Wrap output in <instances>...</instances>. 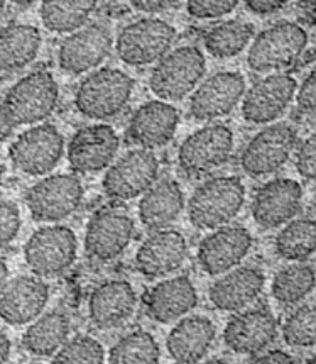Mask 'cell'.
I'll return each instance as SVG.
<instances>
[{
	"mask_svg": "<svg viewBox=\"0 0 316 364\" xmlns=\"http://www.w3.org/2000/svg\"><path fill=\"white\" fill-rule=\"evenodd\" d=\"M296 109L298 114L305 121L315 122V110H316V73L310 72L308 77L303 80L300 88H296Z\"/></svg>",
	"mask_w": 316,
	"mask_h": 364,
	"instance_id": "cell-41",
	"label": "cell"
},
{
	"mask_svg": "<svg viewBox=\"0 0 316 364\" xmlns=\"http://www.w3.org/2000/svg\"><path fill=\"white\" fill-rule=\"evenodd\" d=\"M295 164L301 178L313 181L316 176V136L311 134L295 148Z\"/></svg>",
	"mask_w": 316,
	"mask_h": 364,
	"instance_id": "cell-40",
	"label": "cell"
},
{
	"mask_svg": "<svg viewBox=\"0 0 316 364\" xmlns=\"http://www.w3.org/2000/svg\"><path fill=\"white\" fill-rule=\"evenodd\" d=\"M83 183L77 175H50L26 192V205L36 222L56 224L68 219L83 202Z\"/></svg>",
	"mask_w": 316,
	"mask_h": 364,
	"instance_id": "cell-9",
	"label": "cell"
},
{
	"mask_svg": "<svg viewBox=\"0 0 316 364\" xmlns=\"http://www.w3.org/2000/svg\"><path fill=\"white\" fill-rule=\"evenodd\" d=\"M43 36L33 24H12L0 28V72L17 73L28 68L38 58Z\"/></svg>",
	"mask_w": 316,
	"mask_h": 364,
	"instance_id": "cell-29",
	"label": "cell"
},
{
	"mask_svg": "<svg viewBox=\"0 0 316 364\" xmlns=\"http://www.w3.org/2000/svg\"><path fill=\"white\" fill-rule=\"evenodd\" d=\"M120 148L119 134L109 124L80 127L66 146L70 168L80 175H93L114 163Z\"/></svg>",
	"mask_w": 316,
	"mask_h": 364,
	"instance_id": "cell-16",
	"label": "cell"
},
{
	"mask_svg": "<svg viewBox=\"0 0 316 364\" xmlns=\"http://www.w3.org/2000/svg\"><path fill=\"white\" fill-rule=\"evenodd\" d=\"M9 283V264L4 257H0V295Z\"/></svg>",
	"mask_w": 316,
	"mask_h": 364,
	"instance_id": "cell-46",
	"label": "cell"
},
{
	"mask_svg": "<svg viewBox=\"0 0 316 364\" xmlns=\"http://www.w3.org/2000/svg\"><path fill=\"white\" fill-rule=\"evenodd\" d=\"M217 337V327L205 315H188L171 328L166 349L178 364H198L210 353Z\"/></svg>",
	"mask_w": 316,
	"mask_h": 364,
	"instance_id": "cell-27",
	"label": "cell"
},
{
	"mask_svg": "<svg viewBox=\"0 0 316 364\" xmlns=\"http://www.w3.org/2000/svg\"><path fill=\"white\" fill-rule=\"evenodd\" d=\"M176 39L175 26L158 17H142L120 29L114 48L122 63L141 68L158 63L173 50Z\"/></svg>",
	"mask_w": 316,
	"mask_h": 364,
	"instance_id": "cell-6",
	"label": "cell"
},
{
	"mask_svg": "<svg viewBox=\"0 0 316 364\" xmlns=\"http://www.w3.org/2000/svg\"><path fill=\"white\" fill-rule=\"evenodd\" d=\"M66 144L53 124H36L21 132L9 148V159L17 171L28 176L50 175L63 159Z\"/></svg>",
	"mask_w": 316,
	"mask_h": 364,
	"instance_id": "cell-8",
	"label": "cell"
},
{
	"mask_svg": "<svg viewBox=\"0 0 316 364\" xmlns=\"http://www.w3.org/2000/svg\"><path fill=\"white\" fill-rule=\"evenodd\" d=\"M283 339L291 348H313L316 344V310L313 304H305L289 314L283 326Z\"/></svg>",
	"mask_w": 316,
	"mask_h": 364,
	"instance_id": "cell-36",
	"label": "cell"
},
{
	"mask_svg": "<svg viewBox=\"0 0 316 364\" xmlns=\"http://www.w3.org/2000/svg\"><path fill=\"white\" fill-rule=\"evenodd\" d=\"M188 241L180 230H154L136 252V269L148 278H164L183 268Z\"/></svg>",
	"mask_w": 316,
	"mask_h": 364,
	"instance_id": "cell-22",
	"label": "cell"
},
{
	"mask_svg": "<svg viewBox=\"0 0 316 364\" xmlns=\"http://www.w3.org/2000/svg\"><path fill=\"white\" fill-rule=\"evenodd\" d=\"M249 364H296V361L291 354L286 353V350L273 349L262 350V353L256 354Z\"/></svg>",
	"mask_w": 316,
	"mask_h": 364,
	"instance_id": "cell-44",
	"label": "cell"
},
{
	"mask_svg": "<svg viewBox=\"0 0 316 364\" xmlns=\"http://www.w3.org/2000/svg\"><path fill=\"white\" fill-rule=\"evenodd\" d=\"M71 322L63 310H51L41 314L26 328L22 344L29 354L38 358H50L70 339Z\"/></svg>",
	"mask_w": 316,
	"mask_h": 364,
	"instance_id": "cell-30",
	"label": "cell"
},
{
	"mask_svg": "<svg viewBox=\"0 0 316 364\" xmlns=\"http://www.w3.org/2000/svg\"><path fill=\"white\" fill-rule=\"evenodd\" d=\"M97 6L99 0H43L39 16L50 33L70 34L88 24Z\"/></svg>",
	"mask_w": 316,
	"mask_h": 364,
	"instance_id": "cell-31",
	"label": "cell"
},
{
	"mask_svg": "<svg viewBox=\"0 0 316 364\" xmlns=\"http://www.w3.org/2000/svg\"><path fill=\"white\" fill-rule=\"evenodd\" d=\"M200 364H230V363L225 361V359H218V358H215V359H208V361L200 363Z\"/></svg>",
	"mask_w": 316,
	"mask_h": 364,
	"instance_id": "cell-48",
	"label": "cell"
},
{
	"mask_svg": "<svg viewBox=\"0 0 316 364\" xmlns=\"http://www.w3.org/2000/svg\"><path fill=\"white\" fill-rule=\"evenodd\" d=\"M185 210V193L180 183L173 178L158 180L141 197L139 219L148 230L168 229L175 224Z\"/></svg>",
	"mask_w": 316,
	"mask_h": 364,
	"instance_id": "cell-28",
	"label": "cell"
},
{
	"mask_svg": "<svg viewBox=\"0 0 316 364\" xmlns=\"http://www.w3.org/2000/svg\"><path fill=\"white\" fill-rule=\"evenodd\" d=\"M266 287V277L254 266H237L224 274L208 290V299L217 310L239 312L261 296Z\"/></svg>",
	"mask_w": 316,
	"mask_h": 364,
	"instance_id": "cell-24",
	"label": "cell"
},
{
	"mask_svg": "<svg viewBox=\"0 0 316 364\" xmlns=\"http://www.w3.org/2000/svg\"><path fill=\"white\" fill-rule=\"evenodd\" d=\"M77 234L60 224L38 229L24 246L26 264L39 278H53L65 273L77 261Z\"/></svg>",
	"mask_w": 316,
	"mask_h": 364,
	"instance_id": "cell-7",
	"label": "cell"
},
{
	"mask_svg": "<svg viewBox=\"0 0 316 364\" xmlns=\"http://www.w3.org/2000/svg\"><path fill=\"white\" fill-rule=\"evenodd\" d=\"M308 364H315V358H310V361H308Z\"/></svg>",
	"mask_w": 316,
	"mask_h": 364,
	"instance_id": "cell-51",
	"label": "cell"
},
{
	"mask_svg": "<svg viewBox=\"0 0 316 364\" xmlns=\"http://www.w3.org/2000/svg\"><path fill=\"white\" fill-rule=\"evenodd\" d=\"M254 38V26L244 21H225L205 34L203 44L208 55L217 60H230L246 51Z\"/></svg>",
	"mask_w": 316,
	"mask_h": 364,
	"instance_id": "cell-32",
	"label": "cell"
},
{
	"mask_svg": "<svg viewBox=\"0 0 316 364\" xmlns=\"http://www.w3.org/2000/svg\"><path fill=\"white\" fill-rule=\"evenodd\" d=\"M246 78L239 72H218L203 78L190 99V115L200 122L229 115L242 102Z\"/></svg>",
	"mask_w": 316,
	"mask_h": 364,
	"instance_id": "cell-18",
	"label": "cell"
},
{
	"mask_svg": "<svg viewBox=\"0 0 316 364\" xmlns=\"http://www.w3.org/2000/svg\"><path fill=\"white\" fill-rule=\"evenodd\" d=\"M315 283L313 264L300 261V263L284 266L274 274L271 291L281 305H296L308 299L311 291L315 290Z\"/></svg>",
	"mask_w": 316,
	"mask_h": 364,
	"instance_id": "cell-34",
	"label": "cell"
},
{
	"mask_svg": "<svg viewBox=\"0 0 316 364\" xmlns=\"http://www.w3.org/2000/svg\"><path fill=\"white\" fill-rule=\"evenodd\" d=\"M298 144V131L288 122L267 124L246 144L240 166L254 178L278 173L289 161Z\"/></svg>",
	"mask_w": 316,
	"mask_h": 364,
	"instance_id": "cell-10",
	"label": "cell"
},
{
	"mask_svg": "<svg viewBox=\"0 0 316 364\" xmlns=\"http://www.w3.org/2000/svg\"><path fill=\"white\" fill-rule=\"evenodd\" d=\"M51 364H105V349L95 337L75 336L61 346Z\"/></svg>",
	"mask_w": 316,
	"mask_h": 364,
	"instance_id": "cell-37",
	"label": "cell"
},
{
	"mask_svg": "<svg viewBox=\"0 0 316 364\" xmlns=\"http://www.w3.org/2000/svg\"><path fill=\"white\" fill-rule=\"evenodd\" d=\"M146 314L158 323H173L193 312L198 305L197 287L188 277H171L151 288L146 295Z\"/></svg>",
	"mask_w": 316,
	"mask_h": 364,
	"instance_id": "cell-26",
	"label": "cell"
},
{
	"mask_svg": "<svg viewBox=\"0 0 316 364\" xmlns=\"http://www.w3.org/2000/svg\"><path fill=\"white\" fill-rule=\"evenodd\" d=\"M252 234L244 225H222L202 239L197 259L210 277H220L237 268L252 250Z\"/></svg>",
	"mask_w": 316,
	"mask_h": 364,
	"instance_id": "cell-17",
	"label": "cell"
},
{
	"mask_svg": "<svg viewBox=\"0 0 316 364\" xmlns=\"http://www.w3.org/2000/svg\"><path fill=\"white\" fill-rule=\"evenodd\" d=\"M298 82L284 72L269 73L257 80L242 97V115L247 122L267 126L286 112L296 95Z\"/></svg>",
	"mask_w": 316,
	"mask_h": 364,
	"instance_id": "cell-15",
	"label": "cell"
},
{
	"mask_svg": "<svg viewBox=\"0 0 316 364\" xmlns=\"http://www.w3.org/2000/svg\"><path fill=\"white\" fill-rule=\"evenodd\" d=\"M50 295L48 283L34 274L11 279L0 295V318L9 326H28L44 314Z\"/></svg>",
	"mask_w": 316,
	"mask_h": 364,
	"instance_id": "cell-23",
	"label": "cell"
},
{
	"mask_svg": "<svg viewBox=\"0 0 316 364\" xmlns=\"http://www.w3.org/2000/svg\"><path fill=\"white\" fill-rule=\"evenodd\" d=\"M0 102H2V95H0Z\"/></svg>",
	"mask_w": 316,
	"mask_h": 364,
	"instance_id": "cell-52",
	"label": "cell"
},
{
	"mask_svg": "<svg viewBox=\"0 0 316 364\" xmlns=\"http://www.w3.org/2000/svg\"><path fill=\"white\" fill-rule=\"evenodd\" d=\"M161 349L148 331H132L120 337L109 353V364H159Z\"/></svg>",
	"mask_w": 316,
	"mask_h": 364,
	"instance_id": "cell-35",
	"label": "cell"
},
{
	"mask_svg": "<svg viewBox=\"0 0 316 364\" xmlns=\"http://www.w3.org/2000/svg\"><path fill=\"white\" fill-rule=\"evenodd\" d=\"M21 210L16 202L0 197V247H6L19 236Z\"/></svg>",
	"mask_w": 316,
	"mask_h": 364,
	"instance_id": "cell-39",
	"label": "cell"
},
{
	"mask_svg": "<svg viewBox=\"0 0 316 364\" xmlns=\"http://www.w3.org/2000/svg\"><path fill=\"white\" fill-rule=\"evenodd\" d=\"M278 332V318L269 309L247 307L229 318L224 328V343L232 353L256 356L274 343Z\"/></svg>",
	"mask_w": 316,
	"mask_h": 364,
	"instance_id": "cell-19",
	"label": "cell"
},
{
	"mask_svg": "<svg viewBox=\"0 0 316 364\" xmlns=\"http://www.w3.org/2000/svg\"><path fill=\"white\" fill-rule=\"evenodd\" d=\"M276 255L291 263L310 259L316 250V224L313 219H293L283 225L274 241Z\"/></svg>",
	"mask_w": 316,
	"mask_h": 364,
	"instance_id": "cell-33",
	"label": "cell"
},
{
	"mask_svg": "<svg viewBox=\"0 0 316 364\" xmlns=\"http://www.w3.org/2000/svg\"><path fill=\"white\" fill-rule=\"evenodd\" d=\"M136 234V222L127 210L104 207L90 217L85 230V252L95 261L117 259Z\"/></svg>",
	"mask_w": 316,
	"mask_h": 364,
	"instance_id": "cell-14",
	"label": "cell"
},
{
	"mask_svg": "<svg viewBox=\"0 0 316 364\" xmlns=\"http://www.w3.org/2000/svg\"><path fill=\"white\" fill-rule=\"evenodd\" d=\"M159 159L153 151L136 148L107 168L102 180L104 192L109 198L127 202L139 198L158 181Z\"/></svg>",
	"mask_w": 316,
	"mask_h": 364,
	"instance_id": "cell-11",
	"label": "cell"
},
{
	"mask_svg": "<svg viewBox=\"0 0 316 364\" xmlns=\"http://www.w3.org/2000/svg\"><path fill=\"white\" fill-rule=\"evenodd\" d=\"M11 2L21 9H28V7L36 6L38 2H43V0H11Z\"/></svg>",
	"mask_w": 316,
	"mask_h": 364,
	"instance_id": "cell-47",
	"label": "cell"
},
{
	"mask_svg": "<svg viewBox=\"0 0 316 364\" xmlns=\"http://www.w3.org/2000/svg\"><path fill=\"white\" fill-rule=\"evenodd\" d=\"M247 65L256 73H276L296 63L308 48L306 29L298 22L279 21L261 31L251 41Z\"/></svg>",
	"mask_w": 316,
	"mask_h": 364,
	"instance_id": "cell-5",
	"label": "cell"
},
{
	"mask_svg": "<svg viewBox=\"0 0 316 364\" xmlns=\"http://www.w3.org/2000/svg\"><path fill=\"white\" fill-rule=\"evenodd\" d=\"M180 126V112L163 100H149L132 114L127 124L129 143L142 149H158L171 143Z\"/></svg>",
	"mask_w": 316,
	"mask_h": 364,
	"instance_id": "cell-21",
	"label": "cell"
},
{
	"mask_svg": "<svg viewBox=\"0 0 316 364\" xmlns=\"http://www.w3.org/2000/svg\"><path fill=\"white\" fill-rule=\"evenodd\" d=\"M246 203V186L239 176H212L191 193L186 212L191 225L213 230L230 224Z\"/></svg>",
	"mask_w": 316,
	"mask_h": 364,
	"instance_id": "cell-3",
	"label": "cell"
},
{
	"mask_svg": "<svg viewBox=\"0 0 316 364\" xmlns=\"http://www.w3.org/2000/svg\"><path fill=\"white\" fill-rule=\"evenodd\" d=\"M6 6H7V0H0V17H2L4 11H6Z\"/></svg>",
	"mask_w": 316,
	"mask_h": 364,
	"instance_id": "cell-49",
	"label": "cell"
},
{
	"mask_svg": "<svg viewBox=\"0 0 316 364\" xmlns=\"http://www.w3.org/2000/svg\"><path fill=\"white\" fill-rule=\"evenodd\" d=\"M131 6L142 14H159L176 7L181 0H129Z\"/></svg>",
	"mask_w": 316,
	"mask_h": 364,
	"instance_id": "cell-42",
	"label": "cell"
},
{
	"mask_svg": "<svg viewBox=\"0 0 316 364\" xmlns=\"http://www.w3.org/2000/svg\"><path fill=\"white\" fill-rule=\"evenodd\" d=\"M12 344L7 334L4 331H0V364H7L9 358H11Z\"/></svg>",
	"mask_w": 316,
	"mask_h": 364,
	"instance_id": "cell-45",
	"label": "cell"
},
{
	"mask_svg": "<svg viewBox=\"0 0 316 364\" xmlns=\"http://www.w3.org/2000/svg\"><path fill=\"white\" fill-rule=\"evenodd\" d=\"M114 50L112 29L104 22H90L70 33L58 48V65L68 75L90 73L100 68Z\"/></svg>",
	"mask_w": 316,
	"mask_h": 364,
	"instance_id": "cell-13",
	"label": "cell"
},
{
	"mask_svg": "<svg viewBox=\"0 0 316 364\" xmlns=\"http://www.w3.org/2000/svg\"><path fill=\"white\" fill-rule=\"evenodd\" d=\"M137 307V293L126 279H109L92 291L88 318L99 328H117L131 321Z\"/></svg>",
	"mask_w": 316,
	"mask_h": 364,
	"instance_id": "cell-25",
	"label": "cell"
},
{
	"mask_svg": "<svg viewBox=\"0 0 316 364\" xmlns=\"http://www.w3.org/2000/svg\"><path fill=\"white\" fill-rule=\"evenodd\" d=\"M60 102V85L48 70L17 80L0 102V117L11 127L36 126L50 119Z\"/></svg>",
	"mask_w": 316,
	"mask_h": 364,
	"instance_id": "cell-1",
	"label": "cell"
},
{
	"mask_svg": "<svg viewBox=\"0 0 316 364\" xmlns=\"http://www.w3.org/2000/svg\"><path fill=\"white\" fill-rule=\"evenodd\" d=\"M289 0H246L249 12L256 16H269L288 6Z\"/></svg>",
	"mask_w": 316,
	"mask_h": 364,
	"instance_id": "cell-43",
	"label": "cell"
},
{
	"mask_svg": "<svg viewBox=\"0 0 316 364\" xmlns=\"http://www.w3.org/2000/svg\"><path fill=\"white\" fill-rule=\"evenodd\" d=\"M207 73V58L198 46H180L154 65L149 77L151 92L163 102H180L195 92Z\"/></svg>",
	"mask_w": 316,
	"mask_h": 364,
	"instance_id": "cell-4",
	"label": "cell"
},
{
	"mask_svg": "<svg viewBox=\"0 0 316 364\" xmlns=\"http://www.w3.org/2000/svg\"><path fill=\"white\" fill-rule=\"evenodd\" d=\"M234 132L225 124H208L186 137L178 151V164L186 175L202 176L224 166L234 153Z\"/></svg>",
	"mask_w": 316,
	"mask_h": 364,
	"instance_id": "cell-12",
	"label": "cell"
},
{
	"mask_svg": "<svg viewBox=\"0 0 316 364\" xmlns=\"http://www.w3.org/2000/svg\"><path fill=\"white\" fill-rule=\"evenodd\" d=\"M240 0H186V11L193 19L212 21L229 16Z\"/></svg>",
	"mask_w": 316,
	"mask_h": 364,
	"instance_id": "cell-38",
	"label": "cell"
},
{
	"mask_svg": "<svg viewBox=\"0 0 316 364\" xmlns=\"http://www.w3.org/2000/svg\"><path fill=\"white\" fill-rule=\"evenodd\" d=\"M136 82L127 72L112 66L93 70L75 92V107L92 121H110L126 110Z\"/></svg>",
	"mask_w": 316,
	"mask_h": 364,
	"instance_id": "cell-2",
	"label": "cell"
},
{
	"mask_svg": "<svg viewBox=\"0 0 316 364\" xmlns=\"http://www.w3.org/2000/svg\"><path fill=\"white\" fill-rule=\"evenodd\" d=\"M2 178H4V166L2 163H0V183H2Z\"/></svg>",
	"mask_w": 316,
	"mask_h": 364,
	"instance_id": "cell-50",
	"label": "cell"
},
{
	"mask_svg": "<svg viewBox=\"0 0 316 364\" xmlns=\"http://www.w3.org/2000/svg\"><path fill=\"white\" fill-rule=\"evenodd\" d=\"M303 186L293 178H274L257 190L252 200V219L261 229H279L300 214Z\"/></svg>",
	"mask_w": 316,
	"mask_h": 364,
	"instance_id": "cell-20",
	"label": "cell"
}]
</instances>
